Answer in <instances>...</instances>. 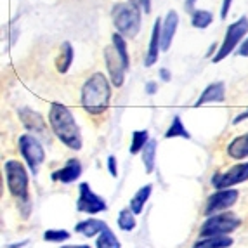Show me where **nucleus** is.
Segmentation results:
<instances>
[{
  "label": "nucleus",
  "mask_w": 248,
  "mask_h": 248,
  "mask_svg": "<svg viewBox=\"0 0 248 248\" xmlns=\"http://www.w3.org/2000/svg\"><path fill=\"white\" fill-rule=\"evenodd\" d=\"M49 124L52 127V132L56 134L62 144H66L70 149L78 151L82 149V134L75 122L73 113L64 104L54 103L49 111Z\"/></svg>",
  "instance_id": "obj_1"
},
{
  "label": "nucleus",
  "mask_w": 248,
  "mask_h": 248,
  "mask_svg": "<svg viewBox=\"0 0 248 248\" xmlns=\"http://www.w3.org/2000/svg\"><path fill=\"white\" fill-rule=\"evenodd\" d=\"M111 85L103 73H94L82 87V106L91 115H101L109 108Z\"/></svg>",
  "instance_id": "obj_2"
},
{
  "label": "nucleus",
  "mask_w": 248,
  "mask_h": 248,
  "mask_svg": "<svg viewBox=\"0 0 248 248\" xmlns=\"http://www.w3.org/2000/svg\"><path fill=\"white\" fill-rule=\"evenodd\" d=\"M5 179L11 195L17 200L19 208L25 205L30 212V195H28V172L19 161L7 160L5 161Z\"/></svg>",
  "instance_id": "obj_3"
},
{
  "label": "nucleus",
  "mask_w": 248,
  "mask_h": 248,
  "mask_svg": "<svg viewBox=\"0 0 248 248\" xmlns=\"http://www.w3.org/2000/svg\"><path fill=\"white\" fill-rule=\"evenodd\" d=\"M113 16V25L118 30V33L122 37L134 38L139 30H141V13L139 7H136L130 2H124V4H116L111 11Z\"/></svg>",
  "instance_id": "obj_4"
},
{
  "label": "nucleus",
  "mask_w": 248,
  "mask_h": 248,
  "mask_svg": "<svg viewBox=\"0 0 248 248\" xmlns=\"http://www.w3.org/2000/svg\"><path fill=\"white\" fill-rule=\"evenodd\" d=\"M241 226V219L236 214L224 212L208 217L200 228L202 238H214V236H229L232 231Z\"/></svg>",
  "instance_id": "obj_5"
},
{
  "label": "nucleus",
  "mask_w": 248,
  "mask_h": 248,
  "mask_svg": "<svg viewBox=\"0 0 248 248\" xmlns=\"http://www.w3.org/2000/svg\"><path fill=\"white\" fill-rule=\"evenodd\" d=\"M19 151L25 158L26 165H28L30 172L33 175L38 174V169L46 160V151L42 148V144L38 142L37 137H33L31 134H25L19 137Z\"/></svg>",
  "instance_id": "obj_6"
},
{
  "label": "nucleus",
  "mask_w": 248,
  "mask_h": 248,
  "mask_svg": "<svg viewBox=\"0 0 248 248\" xmlns=\"http://www.w3.org/2000/svg\"><path fill=\"white\" fill-rule=\"evenodd\" d=\"M248 33V17H240V19L229 25L228 31H226V37H224L222 46H220L219 52L214 56V62L222 61L224 58H228L229 54L236 49V46L243 40V37Z\"/></svg>",
  "instance_id": "obj_7"
},
{
  "label": "nucleus",
  "mask_w": 248,
  "mask_h": 248,
  "mask_svg": "<svg viewBox=\"0 0 248 248\" xmlns=\"http://www.w3.org/2000/svg\"><path fill=\"white\" fill-rule=\"evenodd\" d=\"M77 210L82 214L95 215L108 210V205L101 196H97L91 189L87 182H82L78 186V200H77Z\"/></svg>",
  "instance_id": "obj_8"
},
{
  "label": "nucleus",
  "mask_w": 248,
  "mask_h": 248,
  "mask_svg": "<svg viewBox=\"0 0 248 248\" xmlns=\"http://www.w3.org/2000/svg\"><path fill=\"white\" fill-rule=\"evenodd\" d=\"M248 181V161L245 163H238V165L231 167L229 170L222 172V174H215L212 177V184L215 189H229L234 184H241V182Z\"/></svg>",
  "instance_id": "obj_9"
},
{
  "label": "nucleus",
  "mask_w": 248,
  "mask_h": 248,
  "mask_svg": "<svg viewBox=\"0 0 248 248\" xmlns=\"http://www.w3.org/2000/svg\"><path fill=\"white\" fill-rule=\"evenodd\" d=\"M238 196H240V193L236 189H222V191L214 193V195L207 200L205 215L212 217V215H215L217 212L228 210L229 207H232V205L238 202Z\"/></svg>",
  "instance_id": "obj_10"
},
{
  "label": "nucleus",
  "mask_w": 248,
  "mask_h": 248,
  "mask_svg": "<svg viewBox=\"0 0 248 248\" xmlns=\"http://www.w3.org/2000/svg\"><path fill=\"white\" fill-rule=\"evenodd\" d=\"M104 61H106V68H108V71H109L111 83L115 87H122L125 80V71L127 70H125L124 61H122V58L118 56V52H116L113 44L104 49Z\"/></svg>",
  "instance_id": "obj_11"
},
{
  "label": "nucleus",
  "mask_w": 248,
  "mask_h": 248,
  "mask_svg": "<svg viewBox=\"0 0 248 248\" xmlns=\"http://www.w3.org/2000/svg\"><path fill=\"white\" fill-rule=\"evenodd\" d=\"M80 175H82V163H80L77 158H71V160L66 161V165L62 167V169L52 172L50 179L56 182H62V184H71V182L77 181Z\"/></svg>",
  "instance_id": "obj_12"
},
{
  "label": "nucleus",
  "mask_w": 248,
  "mask_h": 248,
  "mask_svg": "<svg viewBox=\"0 0 248 248\" xmlns=\"http://www.w3.org/2000/svg\"><path fill=\"white\" fill-rule=\"evenodd\" d=\"M19 118H21V124L25 125L26 130H30V132H35V134L47 132L46 120L42 118L40 113L30 109V108H23V109H19Z\"/></svg>",
  "instance_id": "obj_13"
},
{
  "label": "nucleus",
  "mask_w": 248,
  "mask_h": 248,
  "mask_svg": "<svg viewBox=\"0 0 248 248\" xmlns=\"http://www.w3.org/2000/svg\"><path fill=\"white\" fill-rule=\"evenodd\" d=\"M224 99H226V85H224V82H215V83H210V85L202 92V95L198 97L195 106L200 108L207 103H222Z\"/></svg>",
  "instance_id": "obj_14"
},
{
  "label": "nucleus",
  "mask_w": 248,
  "mask_h": 248,
  "mask_svg": "<svg viewBox=\"0 0 248 248\" xmlns=\"http://www.w3.org/2000/svg\"><path fill=\"white\" fill-rule=\"evenodd\" d=\"M179 16L175 11H170L163 21V28H161V50H169L170 44L174 40L175 31H177Z\"/></svg>",
  "instance_id": "obj_15"
},
{
  "label": "nucleus",
  "mask_w": 248,
  "mask_h": 248,
  "mask_svg": "<svg viewBox=\"0 0 248 248\" xmlns=\"http://www.w3.org/2000/svg\"><path fill=\"white\" fill-rule=\"evenodd\" d=\"M161 21L156 19L155 21V26H153V33H151V40H149V49L146 52V66H153L155 62L158 59V54H160L161 49V28L163 26L160 25Z\"/></svg>",
  "instance_id": "obj_16"
},
{
  "label": "nucleus",
  "mask_w": 248,
  "mask_h": 248,
  "mask_svg": "<svg viewBox=\"0 0 248 248\" xmlns=\"http://www.w3.org/2000/svg\"><path fill=\"white\" fill-rule=\"evenodd\" d=\"M108 229V224L104 220L99 219H87V220H82L75 226V231L83 234L85 238H94V236L101 234L103 231Z\"/></svg>",
  "instance_id": "obj_17"
},
{
  "label": "nucleus",
  "mask_w": 248,
  "mask_h": 248,
  "mask_svg": "<svg viewBox=\"0 0 248 248\" xmlns=\"http://www.w3.org/2000/svg\"><path fill=\"white\" fill-rule=\"evenodd\" d=\"M228 153H229V156L234 158V160H243V158H247L248 156V134L236 137L234 141L229 142Z\"/></svg>",
  "instance_id": "obj_18"
},
{
  "label": "nucleus",
  "mask_w": 248,
  "mask_h": 248,
  "mask_svg": "<svg viewBox=\"0 0 248 248\" xmlns=\"http://www.w3.org/2000/svg\"><path fill=\"white\" fill-rule=\"evenodd\" d=\"M73 58H75V52H73L71 44L70 42H62L61 52H59V58H58V61H56L59 73H66V71L70 70V66L73 64Z\"/></svg>",
  "instance_id": "obj_19"
},
{
  "label": "nucleus",
  "mask_w": 248,
  "mask_h": 248,
  "mask_svg": "<svg viewBox=\"0 0 248 248\" xmlns=\"http://www.w3.org/2000/svg\"><path fill=\"white\" fill-rule=\"evenodd\" d=\"M151 189H153V186H151V184H146V186H142L141 189L132 196V200H130V210L136 215H139L142 212L146 202H148L149 196H151Z\"/></svg>",
  "instance_id": "obj_20"
},
{
  "label": "nucleus",
  "mask_w": 248,
  "mask_h": 248,
  "mask_svg": "<svg viewBox=\"0 0 248 248\" xmlns=\"http://www.w3.org/2000/svg\"><path fill=\"white\" fill-rule=\"evenodd\" d=\"M231 236H214V238H202L193 245V248H231Z\"/></svg>",
  "instance_id": "obj_21"
},
{
  "label": "nucleus",
  "mask_w": 248,
  "mask_h": 248,
  "mask_svg": "<svg viewBox=\"0 0 248 248\" xmlns=\"http://www.w3.org/2000/svg\"><path fill=\"white\" fill-rule=\"evenodd\" d=\"M142 161H144V169L148 174H151L155 170V158H156V141L149 139V142L144 146V149L141 151Z\"/></svg>",
  "instance_id": "obj_22"
},
{
  "label": "nucleus",
  "mask_w": 248,
  "mask_h": 248,
  "mask_svg": "<svg viewBox=\"0 0 248 248\" xmlns=\"http://www.w3.org/2000/svg\"><path fill=\"white\" fill-rule=\"evenodd\" d=\"M111 40H113V46H115L116 52H118V56H120L122 61H124L125 70H128V68H130V58H128V50H127V44H125V38L116 31V33H113Z\"/></svg>",
  "instance_id": "obj_23"
},
{
  "label": "nucleus",
  "mask_w": 248,
  "mask_h": 248,
  "mask_svg": "<svg viewBox=\"0 0 248 248\" xmlns=\"http://www.w3.org/2000/svg\"><path fill=\"white\" fill-rule=\"evenodd\" d=\"M172 137H182V139H191V134L187 132V128L182 124L181 116H174V122L170 125V128L167 130L165 139H172Z\"/></svg>",
  "instance_id": "obj_24"
},
{
  "label": "nucleus",
  "mask_w": 248,
  "mask_h": 248,
  "mask_svg": "<svg viewBox=\"0 0 248 248\" xmlns=\"http://www.w3.org/2000/svg\"><path fill=\"white\" fill-rule=\"evenodd\" d=\"M95 247L97 248H122V245H120V241H118V238L115 236V232L108 228L106 231H103L99 234V238L95 241Z\"/></svg>",
  "instance_id": "obj_25"
},
{
  "label": "nucleus",
  "mask_w": 248,
  "mask_h": 248,
  "mask_svg": "<svg viewBox=\"0 0 248 248\" xmlns=\"http://www.w3.org/2000/svg\"><path fill=\"white\" fill-rule=\"evenodd\" d=\"M149 142V132L148 130H136L132 132V144H130V155L141 153L144 146Z\"/></svg>",
  "instance_id": "obj_26"
},
{
  "label": "nucleus",
  "mask_w": 248,
  "mask_h": 248,
  "mask_svg": "<svg viewBox=\"0 0 248 248\" xmlns=\"http://www.w3.org/2000/svg\"><path fill=\"white\" fill-rule=\"evenodd\" d=\"M134 212L130 208H124V210L118 214V228L122 231H132L136 228V217H134Z\"/></svg>",
  "instance_id": "obj_27"
},
{
  "label": "nucleus",
  "mask_w": 248,
  "mask_h": 248,
  "mask_svg": "<svg viewBox=\"0 0 248 248\" xmlns=\"http://www.w3.org/2000/svg\"><path fill=\"white\" fill-rule=\"evenodd\" d=\"M212 19H214V16H212V13H208V11H196V13L191 16V25L195 26V28H207L212 23Z\"/></svg>",
  "instance_id": "obj_28"
},
{
  "label": "nucleus",
  "mask_w": 248,
  "mask_h": 248,
  "mask_svg": "<svg viewBox=\"0 0 248 248\" xmlns=\"http://www.w3.org/2000/svg\"><path fill=\"white\" fill-rule=\"evenodd\" d=\"M44 240L50 243H62V241L70 240V232L64 229H47L44 232Z\"/></svg>",
  "instance_id": "obj_29"
},
{
  "label": "nucleus",
  "mask_w": 248,
  "mask_h": 248,
  "mask_svg": "<svg viewBox=\"0 0 248 248\" xmlns=\"http://www.w3.org/2000/svg\"><path fill=\"white\" fill-rule=\"evenodd\" d=\"M130 4H134L136 7H141L146 11V14L151 11V0H130Z\"/></svg>",
  "instance_id": "obj_30"
},
{
  "label": "nucleus",
  "mask_w": 248,
  "mask_h": 248,
  "mask_svg": "<svg viewBox=\"0 0 248 248\" xmlns=\"http://www.w3.org/2000/svg\"><path fill=\"white\" fill-rule=\"evenodd\" d=\"M108 170H109V174H111V177H116L118 175V170H116V158L113 156H108Z\"/></svg>",
  "instance_id": "obj_31"
},
{
  "label": "nucleus",
  "mask_w": 248,
  "mask_h": 248,
  "mask_svg": "<svg viewBox=\"0 0 248 248\" xmlns=\"http://www.w3.org/2000/svg\"><path fill=\"white\" fill-rule=\"evenodd\" d=\"M231 4H232V0H224L222 2V9H220V17L222 19H226L229 14V9H231Z\"/></svg>",
  "instance_id": "obj_32"
},
{
  "label": "nucleus",
  "mask_w": 248,
  "mask_h": 248,
  "mask_svg": "<svg viewBox=\"0 0 248 248\" xmlns=\"http://www.w3.org/2000/svg\"><path fill=\"white\" fill-rule=\"evenodd\" d=\"M240 56H245V58H248V37H247V40L241 44V47H240Z\"/></svg>",
  "instance_id": "obj_33"
},
{
  "label": "nucleus",
  "mask_w": 248,
  "mask_h": 248,
  "mask_svg": "<svg viewBox=\"0 0 248 248\" xmlns=\"http://www.w3.org/2000/svg\"><path fill=\"white\" fill-rule=\"evenodd\" d=\"M146 92H148L149 95H153L155 92H156V83H155V82H148V83H146Z\"/></svg>",
  "instance_id": "obj_34"
},
{
  "label": "nucleus",
  "mask_w": 248,
  "mask_h": 248,
  "mask_svg": "<svg viewBox=\"0 0 248 248\" xmlns=\"http://www.w3.org/2000/svg\"><path fill=\"white\" fill-rule=\"evenodd\" d=\"M160 78L163 80V82H169L170 80V71L167 70V68H161L160 70Z\"/></svg>",
  "instance_id": "obj_35"
},
{
  "label": "nucleus",
  "mask_w": 248,
  "mask_h": 248,
  "mask_svg": "<svg viewBox=\"0 0 248 248\" xmlns=\"http://www.w3.org/2000/svg\"><path fill=\"white\" fill-rule=\"evenodd\" d=\"M195 2H196V0H186V11H187V13H191V14L196 13V11H195Z\"/></svg>",
  "instance_id": "obj_36"
},
{
  "label": "nucleus",
  "mask_w": 248,
  "mask_h": 248,
  "mask_svg": "<svg viewBox=\"0 0 248 248\" xmlns=\"http://www.w3.org/2000/svg\"><path fill=\"white\" fill-rule=\"evenodd\" d=\"M247 118H248V109H247V111H245V113H241V115H238V116H236L234 120H232V124H234V125H238V124H240V122L247 120Z\"/></svg>",
  "instance_id": "obj_37"
},
{
  "label": "nucleus",
  "mask_w": 248,
  "mask_h": 248,
  "mask_svg": "<svg viewBox=\"0 0 248 248\" xmlns=\"http://www.w3.org/2000/svg\"><path fill=\"white\" fill-rule=\"evenodd\" d=\"M61 248H91L87 245H66V247H61Z\"/></svg>",
  "instance_id": "obj_38"
},
{
  "label": "nucleus",
  "mask_w": 248,
  "mask_h": 248,
  "mask_svg": "<svg viewBox=\"0 0 248 248\" xmlns=\"http://www.w3.org/2000/svg\"><path fill=\"white\" fill-rule=\"evenodd\" d=\"M214 50H217V46H215V44H212V46H210V50H208L207 56H212V52H214Z\"/></svg>",
  "instance_id": "obj_39"
}]
</instances>
